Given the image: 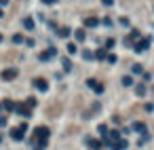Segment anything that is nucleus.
Listing matches in <instances>:
<instances>
[{"mask_svg": "<svg viewBox=\"0 0 154 150\" xmlns=\"http://www.w3.org/2000/svg\"><path fill=\"white\" fill-rule=\"evenodd\" d=\"M97 57H99V59H106V57H108V53H106V49H99V51H97Z\"/></svg>", "mask_w": 154, "mask_h": 150, "instance_id": "nucleus-21", "label": "nucleus"}, {"mask_svg": "<svg viewBox=\"0 0 154 150\" xmlns=\"http://www.w3.org/2000/svg\"><path fill=\"white\" fill-rule=\"evenodd\" d=\"M102 2L106 4V7H110V4H112V2H114V0H102Z\"/></svg>", "mask_w": 154, "mask_h": 150, "instance_id": "nucleus-31", "label": "nucleus"}, {"mask_svg": "<svg viewBox=\"0 0 154 150\" xmlns=\"http://www.w3.org/2000/svg\"><path fill=\"white\" fill-rule=\"evenodd\" d=\"M112 45H114V40H112V38H108V40H106V49H110Z\"/></svg>", "mask_w": 154, "mask_h": 150, "instance_id": "nucleus-27", "label": "nucleus"}, {"mask_svg": "<svg viewBox=\"0 0 154 150\" xmlns=\"http://www.w3.org/2000/svg\"><path fill=\"white\" fill-rule=\"evenodd\" d=\"M123 85H125V87H131V85H133V78H131V76H125V78H123Z\"/></svg>", "mask_w": 154, "mask_h": 150, "instance_id": "nucleus-17", "label": "nucleus"}, {"mask_svg": "<svg viewBox=\"0 0 154 150\" xmlns=\"http://www.w3.org/2000/svg\"><path fill=\"white\" fill-rule=\"evenodd\" d=\"M118 137H120V131H116V129H112L110 133H106V140H108V142H112V140H118Z\"/></svg>", "mask_w": 154, "mask_h": 150, "instance_id": "nucleus-10", "label": "nucleus"}, {"mask_svg": "<svg viewBox=\"0 0 154 150\" xmlns=\"http://www.w3.org/2000/svg\"><path fill=\"white\" fill-rule=\"evenodd\" d=\"M82 57H84V59H91L93 53H91V51H82Z\"/></svg>", "mask_w": 154, "mask_h": 150, "instance_id": "nucleus-25", "label": "nucleus"}, {"mask_svg": "<svg viewBox=\"0 0 154 150\" xmlns=\"http://www.w3.org/2000/svg\"><path fill=\"white\" fill-rule=\"evenodd\" d=\"M13 42H23V36H21V34H15V36H13Z\"/></svg>", "mask_w": 154, "mask_h": 150, "instance_id": "nucleus-24", "label": "nucleus"}, {"mask_svg": "<svg viewBox=\"0 0 154 150\" xmlns=\"http://www.w3.org/2000/svg\"><path fill=\"white\" fill-rule=\"evenodd\" d=\"M135 91H137V95H144V93H146V87H144V85H137Z\"/></svg>", "mask_w": 154, "mask_h": 150, "instance_id": "nucleus-19", "label": "nucleus"}, {"mask_svg": "<svg viewBox=\"0 0 154 150\" xmlns=\"http://www.w3.org/2000/svg\"><path fill=\"white\" fill-rule=\"evenodd\" d=\"M25 106H28V108H34V106H36V99H34V97H28V104H25Z\"/></svg>", "mask_w": 154, "mask_h": 150, "instance_id": "nucleus-23", "label": "nucleus"}, {"mask_svg": "<svg viewBox=\"0 0 154 150\" xmlns=\"http://www.w3.org/2000/svg\"><path fill=\"white\" fill-rule=\"evenodd\" d=\"M99 21H97V17H87L84 19V25H89V28H93V25H97Z\"/></svg>", "mask_w": 154, "mask_h": 150, "instance_id": "nucleus-11", "label": "nucleus"}, {"mask_svg": "<svg viewBox=\"0 0 154 150\" xmlns=\"http://www.w3.org/2000/svg\"><path fill=\"white\" fill-rule=\"evenodd\" d=\"M15 76H17V70H15V68H7V70L2 72V78L4 80H13Z\"/></svg>", "mask_w": 154, "mask_h": 150, "instance_id": "nucleus-5", "label": "nucleus"}, {"mask_svg": "<svg viewBox=\"0 0 154 150\" xmlns=\"http://www.w3.org/2000/svg\"><path fill=\"white\" fill-rule=\"evenodd\" d=\"M106 59H108L110 63H114V61H116V55H108V57H106Z\"/></svg>", "mask_w": 154, "mask_h": 150, "instance_id": "nucleus-28", "label": "nucleus"}, {"mask_svg": "<svg viewBox=\"0 0 154 150\" xmlns=\"http://www.w3.org/2000/svg\"><path fill=\"white\" fill-rule=\"evenodd\" d=\"M89 144H91V148H95V150L102 146V142H97V140H89Z\"/></svg>", "mask_w": 154, "mask_h": 150, "instance_id": "nucleus-22", "label": "nucleus"}, {"mask_svg": "<svg viewBox=\"0 0 154 150\" xmlns=\"http://www.w3.org/2000/svg\"><path fill=\"white\" fill-rule=\"evenodd\" d=\"M42 2H44V4H53L55 0H42Z\"/></svg>", "mask_w": 154, "mask_h": 150, "instance_id": "nucleus-32", "label": "nucleus"}, {"mask_svg": "<svg viewBox=\"0 0 154 150\" xmlns=\"http://www.w3.org/2000/svg\"><path fill=\"white\" fill-rule=\"evenodd\" d=\"M133 72H135V74H139V72H141V66H137V63H135V66H133Z\"/></svg>", "mask_w": 154, "mask_h": 150, "instance_id": "nucleus-29", "label": "nucleus"}, {"mask_svg": "<svg viewBox=\"0 0 154 150\" xmlns=\"http://www.w3.org/2000/svg\"><path fill=\"white\" fill-rule=\"evenodd\" d=\"M0 17H2V9H0Z\"/></svg>", "mask_w": 154, "mask_h": 150, "instance_id": "nucleus-33", "label": "nucleus"}, {"mask_svg": "<svg viewBox=\"0 0 154 150\" xmlns=\"http://www.w3.org/2000/svg\"><path fill=\"white\" fill-rule=\"evenodd\" d=\"M106 131H108V127H106V125H99V133H102L104 137H106Z\"/></svg>", "mask_w": 154, "mask_h": 150, "instance_id": "nucleus-26", "label": "nucleus"}, {"mask_svg": "<svg viewBox=\"0 0 154 150\" xmlns=\"http://www.w3.org/2000/svg\"><path fill=\"white\" fill-rule=\"evenodd\" d=\"M148 45H150V40H148V38L137 40V42H135V51H146V49H148Z\"/></svg>", "mask_w": 154, "mask_h": 150, "instance_id": "nucleus-6", "label": "nucleus"}, {"mask_svg": "<svg viewBox=\"0 0 154 150\" xmlns=\"http://www.w3.org/2000/svg\"><path fill=\"white\" fill-rule=\"evenodd\" d=\"M84 30H76V40H84Z\"/></svg>", "mask_w": 154, "mask_h": 150, "instance_id": "nucleus-18", "label": "nucleus"}, {"mask_svg": "<svg viewBox=\"0 0 154 150\" xmlns=\"http://www.w3.org/2000/svg\"><path fill=\"white\" fill-rule=\"evenodd\" d=\"M34 137L36 140H46V137H49V127H36Z\"/></svg>", "mask_w": 154, "mask_h": 150, "instance_id": "nucleus-3", "label": "nucleus"}, {"mask_svg": "<svg viewBox=\"0 0 154 150\" xmlns=\"http://www.w3.org/2000/svg\"><path fill=\"white\" fill-rule=\"evenodd\" d=\"M23 25H25V30H34V21H32L30 17L23 19Z\"/></svg>", "mask_w": 154, "mask_h": 150, "instance_id": "nucleus-12", "label": "nucleus"}, {"mask_svg": "<svg viewBox=\"0 0 154 150\" xmlns=\"http://www.w3.org/2000/svg\"><path fill=\"white\" fill-rule=\"evenodd\" d=\"M66 49H68V53H70V55H74V53H76V51H78V47H76V45H74V42H70V45H68V47H66Z\"/></svg>", "mask_w": 154, "mask_h": 150, "instance_id": "nucleus-15", "label": "nucleus"}, {"mask_svg": "<svg viewBox=\"0 0 154 150\" xmlns=\"http://www.w3.org/2000/svg\"><path fill=\"white\" fill-rule=\"evenodd\" d=\"M53 55H57V49H53V47H51V49L49 51H44V53H40V59L42 61H44V59H51V57Z\"/></svg>", "mask_w": 154, "mask_h": 150, "instance_id": "nucleus-9", "label": "nucleus"}, {"mask_svg": "<svg viewBox=\"0 0 154 150\" xmlns=\"http://www.w3.org/2000/svg\"><path fill=\"white\" fill-rule=\"evenodd\" d=\"M34 87L38 89V91H46V89H49V85H46L44 78H36V80H34Z\"/></svg>", "mask_w": 154, "mask_h": 150, "instance_id": "nucleus-7", "label": "nucleus"}, {"mask_svg": "<svg viewBox=\"0 0 154 150\" xmlns=\"http://www.w3.org/2000/svg\"><path fill=\"white\" fill-rule=\"evenodd\" d=\"M0 40H2V36H0Z\"/></svg>", "mask_w": 154, "mask_h": 150, "instance_id": "nucleus-34", "label": "nucleus"}, {"mask_svg": "<svg viewBox=\"0 0 154 150\" xmlns=\"http://www.w3.org/2000/svg\"><path fill=\"white\" fill-rule=\"evenodd\" d=\"M15 110H17L21 116H30V114H32L30 108H28V106H23V104H15Z\"/></svg>", "mask_w": 154, "mask_h": 150, "instance_id": "nucleus-8", "label": "nucleus"}, {"mask_svg": "<svg viewBox=\"0 0 154 150\" xmlns=\"http://www.w3.org/2000/svg\"><path fill=\"white\" fill-rule=\"evenodd\" d=\"M63 68H66V72H70L72 70V61L70 59H63Z\"/></svg>", "mask_w": 154, "mask_h": 150, "instance_id": "nucleus-20", "label": "nucleus"}, {"mask_svg": "<svg viewBox=\"0 0 154 150\" xmlns=\"http://www.w3.org/2000/svg\"><path fill=\"white\" fill-rule=\"evenodd\" d=\"M7 125V119H4V116H0V127H4Z\"/></svg>", "mask_w": 154, "mask_h": 150, "instance_id": "nucleus-30", "label": "nucleus"}, {"mask_svg": "<svg viewBox=\"0 0 154 150\" xmlns=\"http://www.w3.org/2000/svg\"><path fill=\"white\" fill-rule=\"evenodd\" d=\"M87 85H89V87H91V89L95 91V93H104V85L99 83V80H95V78H89V80H87Z\"/></svg>", "mask_w": 154, "mask_h": 150, "instance_id": "nucleus-4", "label": "nucleus"}, {"mask_svg": "<svg viewBox=\"0 0 154 150\" xmlns=\"http://www.w3.org/2000/svg\"><path fill=\"white\" fill-rule=\"evenodd\" d=\"M133 129H135V131H146V125H144L141 121H137L135 125H133Z\"/></svg>", "mask_w": 154, "mask_h": 150, "instance_id": "nucleus-14", "label": "nucleus"}, {"mask_svg": "<svg viewBox=\"0 0 154 150\" xmlns=\"http://www.w3.org/2000/svg\"><path fill=\"white\" fill-rule=\"evenodd\" d=\"M59 114H61V104H59V101H53L49 108H46V116H51V119H57Z\"/></svg>", "mask_w": 154, "mask_h": 150, "instance_id": "nucleus-1", "label": "nucleus"}, {"mask_svg": "<svg viewBox=\"0 0 154 150\" xmlns=\"http://www.w3.org/2000/svg\"><path fill=\"white\" fill-rule=\"evenodd\" d=\"M70 32H72L70 28H61V30H59V36H61V38H68V36H70Z\"/></svg>", "mask_w": 154, "mask_h": 150, "instance_id": "nucleus-16", "label": "nucleus"}, {"mask_svg": "<svg viewBox=\"0 0 154 150\" xmlns=\"http://www.w3.org/2000/svg\"><path fill=\"white\" fill-rule=\"evenodd\" d=\"M2 108H4V110H15V104H13V101H11V99H4Z\"/></svg>", "mask_w": 154, "mask_h": 150, "instance_id": "nucleus-13", "label": "nucleus"}, {"mask_svg": "<svg viewBox=\"0 0 154 150\" xmlns=\"http://www.w3.org/2000/svg\"><path fill=\"white\" fill-rule=\"evenodd\" d=\"M25 129H28V127H25V123L23 125H19V127H15L13 131H11V137H13V140H23V133H25Z\"/></svg>", "mask_w": 154, "mask_h": 150, "instance_id": "nucleus-2", "label": "nucleus"}]
</instances>
